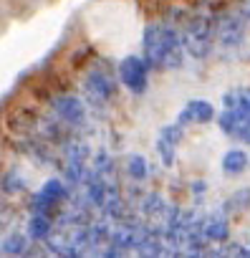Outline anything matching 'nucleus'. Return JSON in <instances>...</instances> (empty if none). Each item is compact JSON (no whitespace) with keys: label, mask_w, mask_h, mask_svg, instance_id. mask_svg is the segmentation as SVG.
Listing matches in <instances>:
<instances>
[{"label":"nucleus","mask_w":250,"mask_h":258,"mask_svg":"<svg viewBox=\"0 0 250 258\" xmlns=\"http://www.w3.org/2000/svg\"><path fill=\"white\" fill-rule=\"evenodd\" d=\"M51 233H53V220H51V215H46V213H33L31 215V220H28V238L31 240H38V243H46L48 238H51Z\"/></svg>","instance_id":"ddd939ff"},{"label":"nucleus","mask_w":250,"mask_h":258,"mask_svg":"<svg viewBox=\"0 0 250 258\" xmlns=\"http://www.w3.org/2000/svg\"><path fill=\"white\" fill-rule=\"evenodd\" d=\"M149 63L144 61V56H137V53H129L124 56L119 63H116V79L119 84L127 89L129 94L134 96H144L149 91Z\"/></svg>","instance_id":"20e7f679"},{"label":"nucleus","mask_w":250,"mask_h":258,"mask_svg":"<svg viewBox=\"0 0 250 258\" xmlns=\"http://www.w3.org/2000/svg\"><path fill=\"white\" fill-rule=\"evenodd\" d=\"M116 81L119 79H114L109 71H104V69H91L89 74H86V79H84V91H86V99L91 101V104H106V101H111L114 96H116Z\"/></svg>","instance_id":"39448f33"},{"label":"nucleus","mask_w":250,"mask_h":258,"mask_svg":"<svg viewBox=\"0 0 250 258\" xmlns=\"http://www.w3.org/2000/svg\"><path fill=\"white\" fill-rule=\"evenodd\" d=\"M215 16L217 11L200 6V8H187V16L180 26L182 31V43L185 53L192 61H207L215 53Z\"/></svg>","instance_id":"7ed1b4c3"},{"label":"nucleus","mask_w":250,"mask_h":258,"mask_svg":"<svg viewBox=\"0 0 250 258\" xmlns=\"http://www.w3.org/2000/svg\"><path fill=\"white\" fill-rule=\"evenodd\" d=\"M230 230H232V218L225 215L220 208L205 213V238L210 243L222 245L225 240H230Z\"/></svg>","instance_id":"1a4fd4ad"},{"label":"nucleus","mask_w":250,"mask_h":258,"mask_svg":"<svg viewBox=\"0 0 250 258\" xmlns=\"http://www.w3.org/2000/svg\"><path fill=\"white\" fill-rule=\"evenodd\" d=\"M207 190H210V185H207L205 180H192V182H190V192H192L195 198H202Z\"/></svg>","instance_id":"aec40b11"},{"label":"nucleus","mask_w":250,"mask_h":258,"mask_svg":"<svg viewBox=\"0 0 250 258\" xmlns=\"http://www.w3.org/2000/svg\"><path fill=\"white\" fill-rule=\"evenodd\" d=\"M167 205H170V203L164 200V195H159V192H147V195L142 198V215L149 218V220L164 218Z\"/></svg>","instance_id":"4468645a"},{"label":"nucleus","mask_w":250,"mask_h":258,"mask_svg":"<svg viewBox=\"0 0 250 258\" xmlns=\"http://www.w3.org/2000/svg\"><path fill=\"white\" fill-rule=\"evenodd\" d=\"M217 208H220L225 215H230V218H237V215L247 213V210H250V185L232 190V192H230Z\"/></svg>","instance_id":"9b49d317"},{"label":"nucleus","mask_w":250,"mask_h":258,"mask_svg":"<svg viewBox=\"0 0 250 258\" xmlns=\"http://www.w3.org/2000/svg\"><path fill=\"white\" fill-rule=\"evenodd\" d=\"M142 56L152 71H180L185 69V43L180 23L164 18L152 21L142 31Z\"/></svg>","instance_id":"f257e3e1"},{"label":"nucleus","mask_w":250,"mask_h":258,"mask_svg":"<svg viewBox=\"0 0 250 258\" xmlns=\"http://www.w3.org/2000/svg\"><path fill=\"white\" fill-rule=\"evenodd\" d=\"M154 150H157V155H159V162H162V167L172 170V167L177 165V145H170L167 140L157 137V145H154Z\"/></svg>","instance_id":"f3484780"},{"label":"nucleus","mask_w":250,"mask_h":258,"mask_svg":"<svg viewBox=\"0 0 250 258\" xmlns=\"http://www.w3.org/2000/svg\"><path fill=\"white\" fill-rule=\"evenodd\" d=\"M247 170H250V155L242 147H227L222 152V157H220V172H222V177L235 180V177H242Z\"/></svg>","instance_id":"9d476101"},{"label":"nucleus","mask_w":250,"mask_h":258,"mask_svg":"<svg viewBox=\"0 0 250 258\" xmlns=\"http://www.w3.org/2000/svg\"><path fill=\"white\" fill-rule=\"evenodd\" d=\"M235 142H240V145H245V147L250 150V114L242 116V124H240V129H237Z\"/></svg>","instance_id":"6ab92c4d"},{"label":"nucleus","mask_w":250,"mask_h":258,"mask_svg":"<svg viewBox=\"0 0 250 258\" xmlns=\"http://www.w3.org/2000/svg\"><path fill=\"white\" fill-rule=\"evenodd\" d=\"M220 104L225 109H240V111L250 114V86H232V89L222 91Z\"/></svg>","instance_id":"f8f14e48"},{"label":"nucleus","mask_w":250,"mask_h":258,"mask_svg":"<svg viewBox=\"0 0 250 258\" xmlns=\"http://www.w3.org/2000/svg\"><path fill=\"white\" fill-rule=\"evenodd\" d=\"M124 170H127L129 180H134V182H144V180H149V175H152L147 157H144V155H137V152L127 157V165H124Z\"/></svg>","instance_id":"2eb2a0df"},{"label":"nucleus","mask_w":250,"mask_h":258,"mask_svg":"<svg viewBox=\"0 0 250 258\" xmlns=\"http://www.w3.org/2000/svg\"><path fill=\"white\" fill-rule=\"evenodd\" d=\"M68 200V185L58 177H51L41 185V190L33 195V213H46L51 215V210H56L61 203Z\"/></svg>","instance_id":"423d86ee"},{"label":"nucleus","mask_w":250,"mask_h":258,"mask_svg":"<svg viewBox=\"0 0 250 258\" xmlns=\"http://www.w3.org/2000/svg\"><path fill=\"white\" fill-rule=\"evenodd\" d=\"M157 137H162V140H167L170 145H182V140H185V126L180 124V121H172V124H162L159 126V135Z\"/></svg>","instance_id":"a211bd4d"},{"label":"nucleus","mask_w":250,"mask_h":258,"mask_svg":"<svg viewBox=\"0 0 250 258\" xmlns=\"http://www.w3.org/2000/svg\"><path fill=\"white\" fill-rule=\"evenodd\" d=\"M215 114H217L215 104L210 99H200L197 96V99H187L185 101V106L180 109L175 121H180L187 129L192 124H210V121H215Z\"/></svg>","instance_id":"0eeeda50"},{"label":"nucleus","mask_w":250,"mask_h":258,"mask_svg":"<svg viewBox=\"0 0 250 258\" xmlns=\"http://www.w3.org/2000/svg\"><path fill=\"white\" fill-rule=\"evenodd\" d=\"M247 43H250V21L232 3H227L215 16V56L225 63L245 58Z\"/></svg>","instance_id":"f03ea898"},{"label":"nucleus","mask_w":250,"mask_h":258,"mask_svg":"<svg viewBox=\"0 0 250 258\" xmlns=\"http://www.w3.org/2000/svg\"><path fill=\"white\" fill-rule=\"evenodd\" d=\"M28 243H31V238L28 235H23V233H11L6 240H3V253H8V255H23L26 250H28Z\"/></svg>","instance_id":"dca6fc26"},{"label":"nucleus","mask_w":250,"mask_h":258,"mask_svg":"<svg viewBox=\"0 0 250 258\" xmlns=\"http://www.w3.org/2000/svg\"><path fill=\"white\" fill-rule=\"evenodd\" d=\"M53 111L61 121H66L68 126H78L86 119V104L73 96V94H61L53 99Z\"/></svg>","instance_id":"6e6552de"}]
</instances>
